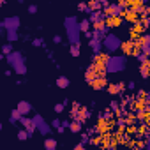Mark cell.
I'll use <instances>...</instances> for the list:
<instances>
[{
  "label": "cell",
  "instance_id": "cell-1",
  "mask_svg": "<svg viewBox=\"0 0 150 150\" xmlns=\"http://www.w3.org/2000/svg\"><path fill=\"white\" fill-rule=\"evenodd\" d=\"M7 62L14 67V71H16L18 74H25V72H27V67H25V58H23L20 53L11 51V53L7 55Z\"/></svg>",
  "mask_w": 150,
  "mask_h": 150
},
{
  "label": "cell",
  "instance_id": "cell-2",
  "mask_svg": "<svg viewBox=\"0 0 150 150\" xmlns=\"http://www.w3.org/2000/svg\"><path fill=\"white\" fill-rule=\"evenodd\" d=\"M65 28H67V34H69V41L72 44L80 42V28H78V23H76V18L74 16L65 20Z\"/></svg>",
  "mask_w": 150,
  "mask_h": 150
},
{
  "label": "cell",
  "instance_id": "cell-3",
  "mask_svg": "<svg viewBox=\"0 0 150 150\" xmlns=\"http://www.w3.org/2000/svg\"><path fill=\"white\" fill-rule=\"evenodd\" d=\"M125 67V57H108L106 72H118Z\"/></svg>",
  "mask_w": 150,
  "mask_h": 150
},
{
  "label": "cell",
  "instance_id": "cell-4",
  "mask_svg": "<svg viewBox=\"0 0 150 150\" xmlns=\"http://www.w3.org/2000/svg\"><path fill=\"white\" fill-rule=\"evenodd\" d=\"M32 122H34V125H35V129H37V131H39L41 134H48V132L51 131V127H50V125H48V124L44 122V118H42L41 115H35Z\"/></svg>",
  "mask_w": 150,
  "mask_h": 150
},
{
  "label": "cell",
  "instance_id": "cell-5",
  "mask_svg": "<svg viewBox=\"0 0 150 150\" xmlns=\"http://www.w3.org/2000/svg\"><path fill=\"white\" fill-rule=\"evenodd\" d=\"M104 46L108 51H117L120 48V41L117 35H104Z\"/></svg>",
  "mask_w": 150,
  "mask_h": 150
},
{
  "label": "cell",
  "instance_id": "cell-6",
  "mask_svg": "<svg viewBox=\"0 0 150 150\" xmlns=\"http://www.w3.org/2000/svg\"><path fill=\"white\" fill-rule=\"evenodd\" d=\"M120 48H122V51L125 53V55H136L139 50L136 48V44H134V41H125V42H120Z\"/></svg>",
  "mask_w": 150,
  "mask_h": 150
},
{
  "label": "cell",
  "instance_id": "cell-7",
  "mask_svg": "<svg viewBox=\"0 0 150 150\" xmlns=\"http://www.w3.org/2000/svg\"><path fill=\"white\" fill-rule=\"evenodd\" d=\"M90 85H92V88H94V90H103V88H106L108 80H106V76H97Z\"/></svg>",
  "mask_w": 150,
  "mask_h": 150
},
{
  "label": "cell",
  "instance_id": "cell-8",
  "mask_svg": "<svg viewBox=\"0 0 150 150\" xmlns=\"http://www.w3.org/2000/svg\"><path fill=\"white\" fill-rule=\"evenodd\" d=\"M106 87H108V94H111V96H118V94H122L124 88H125L124 83H110V85H106Z\"/></svg>",
  "mask_w": 150,
  "mask_h": 150
},
{
  "label": "cell",
  "instance_id": "cell-9",
  "mask_svg": "<svg viewBox=\"0 0 150 150\" xmlns=\"http://www.w3.org/2000/svg\"><path fill=\"white\" fill-rule=\"evenodd\" d=\"M104 23H106V27L110 28V27H118L120 23H122V18H120V14H117V16H108V18H104Z\"/></svg>",
  "mask_w": 150,
  "mask_h": 150
},
{
  "label": "cell",
  "instance_id": "cell-10",
  "mask_svg": "<svg viewBox=\"0 0 150 150\" xmlns=\"http://www.w3.org/2000/svg\"><path fill=\"white\" fill-rule=\"evenodd\" d=\"M110 127H111V122H108V120L101 118V120L97 122V125H96V131H97V132H101V134H104V132H108V131H110Z\"/></svg>",
  "mask_w": 150,
  "mask_h": 150
},
{
  "label": "cell",
  "instance_id": "cell-11",
  "mask_svg": "<svg viewBox=\"0 0 150 150\" xmlns=\"http://www.w3.org/2000/svg\"><path fill=\"white\" fill-rule=\"evenodd\" d=\"M104 14L106 16H117V14H120V6H117V4L104 6Z\"/></svg>",
  "mask_w": 150,
  "mask_h": 150
},
{
  "label": "cell",
  "instance_id": "cell-12",
  "mask_svg": "<svg viewBox=\"0 0 150 150\" xmlns=\"http://www.w3.org/2000/svg\"><path fill=\"white\" fill-rule=\"evenodd\" d=\"M18 21H20V20H18L16 16H13V18H7V20L4 21V25H6L7 30H16V28H18Z\"/></svg>",
  "mask_w": 150,
  "mask_h": 150
},
{
  "label": "cell",
  "instance_id": "cell-13",
  "mask_svg": "<svg viewBox=\"0 0 150 150\" xmlns=\"http://www.w3.org/2000/svg\"><path fill=\"white\" fill-rule=\"evenodd\" d=\"M21 115H27V113H30L32 111V106H30V103H27V101H21V103H18V108H16Z\"/></svg>",
  "mask_w": 150,
  "mask_h": 150
},
{
  "label": "cell",
  "instance_id": "cell-14",
  "mask_svg": "<svg viewBox=\"0 0 150 150\" xmlns=\"http://www.w3.org/2000/svg\"><path fill=\"white\" fill-rule=\"evenodd\" d=\"M96 78H97V74H96V71H94V65H90V67L87 69V72H85V80H87L88 83H92Z\"/></svg>",
  "mask_w": 150,
  "mask_h": 150
},
{
  "label": "cell",
  "instance_id": "cell-15",
  "mask_svg": "<svg viewBox=\"0 0 150 150\" xmlns=\"http://www.w3.org/2000/svg\"><path fill=\"white\" fill-rule=\"evenodd\" d=\"M124 18H125L127 21H136V20H138V13H136L134 9H125Z\"/></svg>",
  "mask_w": 150,
  "mask_h": 150
},
{
  "label": "cell",
  "instance_id": "cell-16",
  "mask_svg": "<svg viewBox=\"0 0 150 150\" xmlns=\"http://www.w3.org/2000/svg\"><path fill=\"white\" fill-rule=\"evenodd\" d=\"M67 127L71 129V132H80V131H81V122L74 118L71 124H67Z\"/></svg>",
  "mask_w": 150,
  "mask_h": 150
},
{
  "label": "cell",
  "instance_id": "cell-17",
  "mask_svg": "<svg viewBox=\"0 0 150 150\" xmlns=\"http://www.w3.org/2000/svg\"><path fill=\"white\" fill-rule=\"evenodd\" d=\"M148 67H150L148 60H143V62H141V65H139V72H141V76H143L145 80L148 78Z\"/></svg>",
  "mask_w": 150,
  "mask_h": 150
},
{
  "label": "cell",
  "instance_id": "cell-18",
  "mask_svg": "<svg viewBox=\"0 0 150 150\" xmlns=\"http://www.w3.org/2000/svg\"><path fill=\"white\" fill-rule=\"evenodd\" d=\"M44 148L46 150H55L57 148V139L55 138H46L44 139Z\"/></svg>",
  "mask_w": 150,
  "mask_h": 150
},
{
  "label": "cell",
  "instance_id": "cell-19",
  "mask_svg": "<svg viewBox=\"0 0 150 150\" xmlns=\"http://www.w3.org/2000/svg\"><path fill=\"white\" fill-rule=\"evenodd\" d=\"M101 9V2L99 0H90L87 4V11H99Z\"/></svg>",
  "mask_w": 150,
  "mask_h": 150
},
{
  "label": "cell",
  "instance_id": "cell-20",
  "mask_svg": "<svg viewBox=\"0 0 150 150\" xmlns=\"http://www.w3.org/2000/svg\"><path fill=\"white\" fill-rule=\"evenodd\" d=\"M90 46L94 48V51H101V39H97V37H94V39H90Z\"/></svg>",
  "mask_w": 150,
  "mask_h": 150
},
{
  "label": "cell",
  "instance_id": "cell-21",
  "mask_svg": "<svg viewBox=\"0 0 150 150\" xmlns=\"http://www.w3.org/2000/svg\"><path fill=\"white\" fill-rule=\"evenodd\" d=\"M57 87H58V88H65V87H69V80H67L65 76H60V78L57 80Z\"/></svg>",
  "mask_w": 150,
  "mask_h": 150
},
{
  "label": "cell",
  "instance_id": "cell-22",
  "mask_svg": "<svg viewBox=\"0 0 150 150\" xmlns=\"http://www.w3.org/2000/svg\"><path fill=\"white\" fill-rule=\"evenodd\" d=\"M78 28H80V32H87L90 28V21L88 20H83L81 23H78Z\"/></svg>",
  "mask_w": 150,
  "mask_h": 150
},
{
  "label": "cell",
  "instance_id": "cell-23",
  "mask_svg": "<svg viewBox=\"0 0 150 150\" xmlns=\"http://www.w3.org/2000/svg\"><path fill=\"white\" fill-rule=\"evenodd\" d=\"M71 55H72V57H78V55H80V42H74V44L71 46Z\"/></svg>",
  "mask_w": 150,
  "mask_h": 150
},
{
  "label": "cell",
  "instance_id": "cell-24",
  "mask_svg": "<svg viewBox=\"0 0 150 150\" xmlns=\"http://www.w3.org/2000/svg\"><path fill=\"white\" fill-rule=\"evenodd\" d=\"M20 118H21V113H20L18 110H14V111H13V124H16Z\"/></svg>",
  "mask_w": 150,
  "mask_h": 150
},
{
  "label": "cell",
  "instance_id": "cell-25",
  "mask_svg": "<svg viewBox=\"0 0 150 150\" xmlns=\"http://www.w3.org/2000/svg\"><path fill=\"white\" fill-rule=\"evenodd\" d=\"M27 138H28V132H27V131H20V132H18V139L23 141V139H27Z\"/></svg>",
  "mask_w": 150,
  "mask_h": 150
},
{
  "label": "cell",
  "instance_id": "cell-26",
  "mask_svg": "<svg viewBox=\"0 0 150 150\" xmlns=\"http://www.w3.org/2000/svg\"><path fill=\"white\" fill-rule=\"evenodd\" d=\"M2 51H4L6 55H9V53L13 51V50H11V44H4V46H2Z\"/></svg>",
  "mask_w": 150,
  "mask_h": 150
},
{
  "label": "cell",
  "instance_id": "cell-27",
  "mask_svg": "<svg viewBox=\"0 0 150 150\" xmlns=\"http://www.w3.org/2000/svg\"><path fill=\"white\" fill-rule=\"evenodd\" d=\"M16 30H9V41H16Z\"/></svg>",
  "mask_w": 150,
  "mask_h": 150
},
{
  "label": "cell",
  "instance_id": "cell-28",
  "mask_svg": "<svg viewBox=\"0 0 150 150\" xmlns=\"http://www.w3.org/2000/svg\"><path fill=\"white\" fill-rule=\"evenodd\" d=\"M62 110H64V104H57V106H55V111H57V113H60Z\"/></svg>",
  "mask_w": 150,
  "mask_h": 150
},
{
  "label": "cell",
  "instance_id": "cell-29",
  "mask_svg": "<svg viewBox=\"0 0 150 150\" xmlns=\"http://www.w3.org/2000/svg\"><path fill=\"white\" fill-rule=\"evenodd\" d=\"M28 11H30V13H35V11H37V7H35V6H30V7H28Z\"/></svg>",
  "mask_w": 150,
  "mask_h": 150
},
{
  "label": "cell",
  "instance_id": "cell-30",
  "mask_svg": "<svg viewBox=\"0 0 150 150\" xmlns=\"http://www.w3.org/2000/svg\"><path fill=\"white\" fill-rule=\"evenodd\" d=\"M80 11H87V6L85 4H80Z\"/></svg>",
  "mask_w": 150,
  "mask_h": 150
},
{
  "label": "cell",
  "instance_id": "cell-31",
  "mask_svg": "<svg viewBox=\"0 0 150 150\" xmlns=\"http://www.w3.org/2000/svg\"><path fill=\"white\" fill-rule=\"evenodd\" d=\"M2 4H4V0H0V6H2Z\"/></svg>",
  "mask_w": 150,
  "mask_h": 150
},
{
  "label": "cell",
  "instance_id": "cell-32",
  "mask_svg": "<svg viewBox=\"0 0 150 150\" xmlns=\"http://www.w3.org/2000/svg\"><path fill=\"white\" fill-rule=\"evenodd\" d=\"M0 129H2V124H0Z\"/></svg>",
  "mask_w": 150,
  "mask_h": 150
},
{
  "label": "cell",
  "instance_id": "cell-33",
  "mask_svg": "<svg viewBox=\"0 0 150 150\" xmlns=\"http://www.w3.org/2000/svg\"><path fill=\"white\" fill-rule=\"evenodd\" d=\"M143 2H146V0H143Z\"/></svg>",
  "mask_w": 150,
  "mask_h": 150
}]
</instances>
